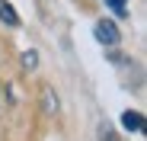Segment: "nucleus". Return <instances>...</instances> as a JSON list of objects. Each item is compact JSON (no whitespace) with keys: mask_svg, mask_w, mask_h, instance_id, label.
<instances>
[{"mask_svg":"<svg viewBox=\"0 0 147 141\" xmlns=\"http://www.w3.org/2000/svg\"><path fill=\"white\" fill-rule=\"evenodd\" d=\"M22 67H26V70H35L38 67V52H22Z\"/></svg>","mask_w":147,"mask_h":141,"instance_id":"obj_5","label":"nucleus"},{"mask_svg":"<svg viewBox=\"0 0 147 141\" xmlns=\"http://www.w3.org/2000/svg\"><path fill=\"white\" fill-rule=\"evenodd\" d=\"M109 7H112L118 16H125V0H109Z\"/></svg>","mask_w":147,"mask_h":141,"instance_id":"obj_7","label":"nucleus"},{"mask_svg":"<svg viewBox=\"0 0 147 141\" xmlns=\"http://www.w3.org/2000/svg\"><path fill=\"white\" fill-rule=\"evenodd\" d=\"M93 35H96L99 45H109V48L121 42V32H118V26H115L112 19H99V22L93 26Z\"/></svg>","mask_w":147,"mask_h":141,"instance_id":"obj_1","label":"nucleus"},{"mask_svg":"<svg viewBox=\"0 0 147 141\" xmlns=\"http://www.w3.org/2000/svg\"><path fill=\"white\" fill-rule=\"evenodd\" d=\"M0 22L3 26H10V29H19V13L13 10V3H7V0H0Z\"/></svg>","mask_w":147,"mask_h":141,"instance_id":"obj_4","label":"nucleus"},{"mask_svg":"<svg viewBox=\"0 0 147 141\" xmlns=\"http://www.w3.org/2000/svg\"><path fill=\"white\" fill-rule=\"evenodd\" d=\"M42 109H45V115H58V109H61V100H58L55 87H42Z\"/></svg>","mask_w":147,"mask_h":141,"instance_id":"obj_2","label":"nucleus"},{"mask_svg":"<svg viewBox=\"0 0 147 141\" xmlns=\"http://www.w3.org/2000/svg\"><path fill=\"white\" fill-rule=\"evenodd\" d=\"M99 138H102V141H115V132H112L109 125H99Z\"/></svg>","mask_w":147,"mask_h":141,"instance_id":"obj_6","label":"nucleus"},{"mask_svg":"<svg viewBox=\"0 0 147 141\" xmlns=\"http://www.w3.org/2000/svg\"><path fill=\"white\" fill-rule=\"evenodd\" d=\"M121 128L125 132H144V112H134V109L121 112Z\"/></svg>","mask_w":147,"mask_h":141,"instance_id":"obj_3","label":"nucleus"}]
</instances>
